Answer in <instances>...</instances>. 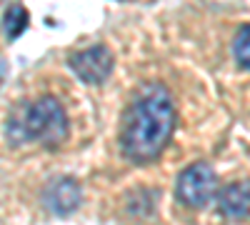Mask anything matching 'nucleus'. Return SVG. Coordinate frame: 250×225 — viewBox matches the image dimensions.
<instances>
[{
  "instance_id": "nucleus-1",
  "label": "nucleus",
  "mask_w": 250,
  "mask_h": 225,
  "mask_svg": "<svg viewBox=\"0 0 250 225\" xmlns=\"http://www.w3.org/2000/svg\"><path fill=\"white\" fill-rule=\"evenodd\" d=\"M175 105L160 83L145 85L128 105L120 125V148L133 163L155 160L175 130Z\"/></svg>"
},
{
  "instance_id": "nucleus-2",
  "label": "nucleus",
  "mask_w": 250,
  "mask_h": 225,
  "mask_svg": "<svg viewBox=\"0 0 250 225\" xmlns=\"http://www.w3.org/2000/svg\"><path fill=\"white\" fill-rule=\"evenodd\" d=\"M8 138L13 145L33 140L43 148H55L68 138V115L55 98H40L20 108V118H10Z\"/></svg>"
},
{
  "instance_id": "nucleus-3",
  "label": "nucleus",
  "mask_w": 250,
  "mask_h": 225,
  "mask_svg": "<svg viewBox=\"0 0 250 225\" xmlns=\"http://www.w3.org/2000/svg\"><path fill=\"white\" fill-rule=\"evenodd\" d=\"M218 193L215 170L208 163H193L178 175L175 195L185 208H205Z\"/></svg>"
},
{
  "instance_id": "nucleus-4",
  "label": "nucleus",
  "mask_w": 250,
  "mask_h": 225,
  "mask_svg": "<svg viewBox=\"0 0 250 225\" xmlns=\"http://www.w3.org/2000/svg\"><path fill=\"white\" fill-rule=\"evenodd\" d=\"M68 63H70L73 73L83 80V83L100 85L103 80H108V75L113 73L115 58L105 45H93V48H85L80 53H73Z\"/></svg>"
},
{
  "instance_id": "nucleus-5",
  "label": "nucleus",
  "mask_w": 250,
  "mask_h": 225,
  "mask_svg": "<svg viewBox=\"0 0 250 225\" xmlns=\"http://www.w3.org/2000/svg\"><path fill=\"white\" fill-rule=\"evenodd\" d=\"M83 200V190L75 178H55L43 190V203L53 215H70Z\"/></svg>"
},
{
  "instance_id": "nucleus-6",
  "label": "nucleus",
  "mask_w": 250,
  "mask_h": 225,
  "mask_svg": "<svg viewBox=\"0 0 250 225\" xmlns=\"http://www.w3.org/2000/svg\"><path fill=\"white\" fill-rule=\"evenodd\" d=\"M218 210L230 220L250 218V180H238L225 185L218 193Z\"/></svg>"
},
{
  "instance_id": "nucleus-7",
  "label": "nucleus",
  "mask_w": 250,
  "mask_h": 225,
  "mask_svg": "<svg viewBox=\"0 0 250 225\" xmlns=\"http://www.w3.org/2000/svg\"><path fill=\"white\" fill-rule=\"evenodd\" d=\"M3 28H5V35H8V40H15V38H20L25 33V28H28V10L23 8V5H10L8 10H5V15H3Z\"/></svg>"
},
{
  "instance_id": "nucleus-8",
  "label": "nucleus",
  "mask_w": 250,
  "mask_h": 225,
  "mask_svg": "<svg viewBox=\"0 0 250 225\" xmlns=\"http://www.w3.org/2000/svg\"><path fill=\"white\" fill-rule=\"evenodd\" d=\"M233 55L238 60V65L250 70V23L245 28H240V33L233 40Z\"/></svg>"
}]
</instances>
